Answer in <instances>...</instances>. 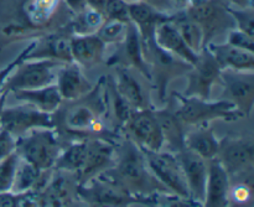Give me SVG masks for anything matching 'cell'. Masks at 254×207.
I'll return each mask as SVG.
<instances>
[{
	"mask_svg": "<svg viewBox=\"0 0 254 207\" xmlns=\"http://www.w3.org/2000/svg\"><path fill=\"white\" fill-rule=\"evenodd\" d=\"M101 175L134 196L169 193L150 171L144 151L127 138L116 146L113 165Z\"/></svg>",
	"mask_w": 254,
	"mask_h": 207,
	"instance_id": "6da1fadb",
	"label": "cell"
},
{
	"mask_svg": "<svg viewBox=\"0 0 254 207\" xmlns=\"http://www.w3.org/2000/svg\"><path fill=\"white\" fill-rule=\"evenodd\" d=\"M173 97L178 102L176 114L185 126H202L213 121L236 122L243 118V114L235 104L226 99L210 101L198 97H186L181 93H174Z\"/></svg>",
	"mask_w": 254,
	"mask_h": 207,
	"instance_id": "7a4b0ae2",
	"label": "cell"
},
{
	"mask_svg": "<svg viewBox=\"0 0 254 207\" xmlns=\"http://www.w3.org/2000/svg\"><path fill=\"white\" fill-rule=\"evenodd\" d=\"M62 149L61 137L56 128L34 129L16 138L15 151L39 170H52Z\"/></svg>",
	"mask_w": 254,
	"mask_h": 207,
	"instance_id": "3957f363",
	"label": "cell"
},
{
	"mask_svg": "<svg viewBox=\"0 0 254 207\" xmlns=\"http://www.w3.org/2000/svg\"><path fill=\"white\" fill-rule=\"evenodd\" d=\"M77 199L91 207H130L131 205L154 207L155 204L154 195L148 198L134 196L102 175L78 184Z\"/></svg>",
	"mask_w": 254,
	"mask_h": 207,
	"instance_id": "277c9868",
	"label": "cell"
},
{
	"mask_svg": "<svg viewBox=\"0 0 254 207\" xmlns=\"http://www.w3.org/2000/svg\"><path fill=\"white\" fill-rule=\"evenodd\" d=\"M216 159L236 181H253L254 143L251 138L226 137L220 140Z\"/></svg>",
	"mask_w": 254,
	"mask_h": 207,
	"instance_id": "5b68a950",
	"label": "cell"
},
{
	"mask_svg": "<svg viewBox=\"0 0 254 207\" xmlns=\"http://www.w3.org/2000/svg\"><path fill=\"white\" fill-rule=\"evenodd\" d=\"M64 64L52 60H25L7 78L4 91L36 89L55 83L56 72Z\"/></svg>",
	"mask_w": 254,
	"mask_h": 207,
	"instance_id": "8992f818",
	"label": "cell"
},
{
	"mask_svg": "<svg viewBox=\"0 0 254 207\" xmlns=\"http://www.w3.org/2000/svg\"><path fill=\"white\" fill-rule=\"evenodd\" d=\"M122 129L126 133V138L143 151L164 150L163 134L153 108L133 109Z\"/></svg>",
	"mask_w": 254,
	"mask_h": 207,
	"instance_id": "52a82bcc",
	"label": "cell"
},
{
	"mask_svg": "<svg viewBox=\"0 0 254 207\" xmlns=\"http://www.w3.org/2000/svg\"><path fill=\"white\" fill-rule=\"evenodd\" d=\"M1 128L15 138L24 136L34 129L56 128L55 114L45 113L26 103L4 107L1 112Z\"/></svg>",
	"mask_w": 254,
	"mask_h": 207,
	"instance_id": "ba28073f",
	"label": "cell"
},
{
	"mask_svg": "<svg viewBox=\"0 0 254 207\" xmlns=\"http://www.w3.org/2000/svg\"><path fill=\"white\" fill-rule=\"evenodd\" d=\"M223 0H207L197 6L184 10L191 20L202 29L205 46L221 34L235 29V22Z\"/></svg>",
	"mask_w": 254,
	"mask_h": 207,
	"instance_id": "9c48e42d",
	"label": "cell"
},
{
	"mask_svg": "<svg viewBox=\"0 0 254 207\" xmlns=\"http://www.w3.org/2000/svg\"><path fill=\"white\" fill-rule=\"evenodd\" d=\"M146 164L159 183L171 194L190 198L183 169L175 154L170 151H144Z\"/></svg>",
	"mask_w": 254,
	"mask_h": 207,
	"instance_id": "30bf717a",
	"label": "cell"
},
{
	"mask_svg": "<svg viewBox=\"0 0 254 207\" xmlns=\"http://www.w3.org/2000/svg\"><path fill=\"white\" fill-rule=\"evenodd\" d=\"M218 83L223 88L222 99L235 104L243 117H250L254 107V71L222 69Z\"/></svg>",
	"mask_w": 254,
	"mask_h": 207,
	"instance_id": "8fae6325",
	"label": "cell"
},
{
	"mask_svg": "<svg viewBox=\"0 0 254 207\" xmlns=\"http://www.w3.org/2000/svg\"><path fill=\"white\" fill-rule=\"evenodd\" d=\"M221 71L222 69L211 52L203 47L198 54L196 64L186 72L185 77L188 79V84L183 94L186 97L210 99L212 87L213 84L218 83Z\"/></svg>",
	"mask_w": 254,
	"mask_h": 207,
	"instance_id": "7c38bea8",
	"label": "cell"
},
{
	"mask_svg": "<svg viewBox=\"0 0 254 207\" xmlns=\"http://www.w3.org/2000/svg\"><path fill=\"white\" fill-rule=\"evenodd\" d=\"M108 65L135 69L146 81H151L150 67L144 56L140 35L135 25L129 22L124 39L118 44V51L108 60Z\"/></svg>",
	"mask_w": 254,
	"mask_h": 207,
	"instance_id": "4fadbf2b",
	"label": "cell"
},
{
	"mask_svg": "<svg viewBox=\"0 0 254 207\" xmlns=\"http://www.w3.org/2000/svg\"><path fill=\"white\" fill-rule=\"evenodd\" d=\"M86 161L82 170L77 174L78 184H83L108 170L114 163L116 145L111 140L99 137L87 138Z\"/></svg>",
	"mask_w": 254,
	"mask_h": 207,
	"instance_id": "5bb4252c",
	"label": "cell"
},
{
	"mask_svg": "<svg viewBox=\"0 0 254 207\" xmlns=\"http://www.w3.org/2000/svg\"><path fill=\"white\" fill-rule=\"evenodd\" d=\"M175 155L183 169L190 198L202 205L207 181V160L186 148L176 153Z\"/></svg>",
	"mask_w": 254,
	"mask_h": 207,
	"instance_id": "9a60e30c",
	"label": "cell"
},
{
	"mask_svg": "<svg viewBox=\"0 0 254 207\" xmlns=\"http://www.w3.org/2000/svg\"><path fill=\"white\" fill-rule=\"evenodd\" d=\"M153 113L160 127L164 139V148L176 154L185 148V124L176 114L174 98L166 101L163 108H153Z\"/></svg>",
	"mask_w": 254,
	"mask_h": 207,
	"instance_id": "2e32d148",
	"label": "cell"
},
{
	"mask_svg": "<svg viewBox=\"0 0 254 207\" xmlns=\"http://www.w3.org/2000/svg\"><path fill=\"white\" fill-rule=\"evenodd\" d=\"M55 84L62 99L67 102L83 98L94 87L86 77L83 69L74 62L64 64L57 69Z\"/></svg>",
	"mask_w": 254,
	"mask_h": 207,
	"instance_id": "e0dca14e",
	"label": "cell"
},
{
	"mask_svg": "<svg viewBox=\"0 0 254 207\" xmlns=\"http://www.w3.org/2000/svg\"><path fill=\"white\" fill-rule=\"evenodd\" d=\"M71 31L51 32L40 39H35V46L27 60H52V61L69 64L71 56Z\"/></svg>",
	"mask_w": 254,
	"mask_h": 207,
	"instance_id": "ac0fdd59",
	"label": "cell"
},
{
	"mask_svg": "<svg viewBox=\"0 0 254 207\" xmlns=\"http://www.w3.org/2000/svg\"><path fill=\"white\" fill-rule=\"evenodd\" d=\"M207 168L205 200L201 207H230V176L216 158L207 160Z\"/></svg>",
	"mask_w": 254,
	"mask_h": 207,
	"instance_id": "d6986e66",
	"label": "cell"
},
{
	"mask_svg": "<svg viewBox=\"0 0 254 207\" xmlns=\"http://www.w3.org/2000/svg\"><path fill=\"white\" fill-rule=\"evenodd\" d=\"M113 86L119 96L133 109L154 108L143 84L136 79L130 69L116 66V76L112 77Z\"/></svg>",
	"mask_w": 254,
	"mask_h": 207,
	"instance_id": "ffe728a7",
	"label": "cell"
},
{
	"mask_svg": "<svg viewBox=\"0 0 254 207\" xmlns=\"http://www.w3.org/2000/svg\"><path fill=\"white\" fill-rule=\"evenodd\" d=\"M154 40H155V44L161 50L178 57L181 61L186 62L191 66H193L197 61L198 55L195 54L185 44V41L181 37V35L179 34L178 29L173 24L171 19L158 25V27L155 29V34H154Z\"/></svg>",
	"mask_w": 254,
	"mask_h": 207,
	"instance_id": "44dd1931",
	"label": "cell"
},
{
	"mask_svg": "<svg viewBox=\"0 0 254 207\" xmlns=\"http://www.w3.org/2000/svg\"><path fill=\"white\" fill-rule=\"evenodd\" d=\"M106 45L96 34L72 35L71 56L72 62L81 69H91L104 60Z\"/></svg>",
	"mask_w": 254,
	"mask_h": 207,
	"instance_id": "7402d4cb",
	"label": "cell"
},
{
	"mask_svg": "<svg viewBox=\"0 0 254 207\" xmlns=\"http://www.w3.org/2000/svg\"><path fill=\"white\" fill-rule=\"evenodd\" d=\"M206 49L211 52L221 69L232 71H254V52L231 46L227 42H208Z\"/></svg>",
	"mask_w": 254,
	"mask_h": 207,
	"instance_id": "603a6c76",
	"label": "cell"
},
{
	"mask_svg": "<svg viewBox=\"0 0 254 207\" xmlns=\"http://www.w3.org/2000/svg\"><path fill=\"white\" fill-rule=\"evenodd\" d=\"M173 15H166L159 12L146 5L145 2L138 1L129 4V17L131 24L135 25L140 35L141 42H149L154 40L155 29L159 24L170 20Z\"/></svg>",
	"mask_w": 254,
	"mask_h": 207,
	"instance_id": "cb8c5ba5",
	"label": "cell"
},
{
	"mask_svg": "<svg viewBox=\"0 0 254 207\" xmlns=\"http://www.w3.org/2000/svg\"><path fill=\"white\" fill-rule=\"evenodd\" d=\"M10 94H12L20 103L30 104L39 111L50 114L56 113L64 102L55 83L36 89L11 92Z\"/></svg>",
	"mask_w": 254,
	"mask_h": 207,
	"instance_id": "d4e9b609",
	"label": "cell"
},
{
	"mask_svg": "<svg viewBox=\"0 0 254 207\" xmlns=\"http://www.w3.org/2000/svg\"><path fill=\"white\" fill-rule=\"evenodd\" d=\"M185 148L200 155L205 160H211L217 155L220 139L216 137L210 124L195 126V129L185 134Z\"/></svg>",
	"mask_w": 254,
	"mask_h": 207,
	"instance_id": "484cf974",
	"label": "cell"
},
{
	"mask_svg": "<svg viewBox=\"0 0 254 207\" xmlns=\"http://www.w3.org/2000/svg\"><path fill=\"white\" fill-rule=\"evenodd\" d=\"M52 170H39L27 161L20 158L17 164L16 173H15L14 183H12L11 193L24 194L30 190L41 191L52 175Z\"/></svg>",
	"mask_w": 254,
	"mask_h": 207,
	"instance_id": "4316f807",
	"label": "cell"
},
{
	"mask_svg": "<svg viewBox=\"0 0 254 207\" xmlns=\"http://www.w3.org/2000/svg\"><path fill=\"white\" fill-rule=\"evenodd\" d=\"M62 0H29L24 6L25 19L37 30L46 29L59 11Z\"/></svg>",
	"mask_w": 254,
	"mask_h": 207,
	"instance_id": "83f0119b",
	"label": "cell"
},
{
	"mask_svg": "<svg viewBox=\"0 0 254 207\" xmlns=\"http://www.w3.org/2000/svg\"><path fill=\"white\" fill-rule=\"evenodd\" d=\"M87 154V141L86 139H78L73 140L64 146L60 153L56 163H55V170L68 171V173L77 174L82 170L86 161Z\"/></svg>",
	"mask_w": 254,
	"mask_h": 207,
	"instance_id": "f1b7e54d",
	"label": "cell"
},
{
	"mask_svg": "<svg viewBox=\"0 0 254 207\" xmlns=\"http://www.w3.org/2000/svg\"><path fill=\"white\" fill-rule=\"evenodd\" d=\"M171 21H173V24L178 29L179 34L181 35L185 44L195 54H200L201 50L205 47V39H203L202 29L193 20H191L186 15L185 11H178L173 14Z\"/></svg>",
	"mask_w": 254,
	"mask_h": 207,
	"instance_id": "f546056e",
	"label": "cell"
},
{
	"mask_svg": "<svg viewBox=\"0 0 254 207\" xmlns=\"http://www.w3.org/2000/svg\"><path fill=\"white\" fill-rule=\"evenodd\" d=\"M104 20L106 19L99 10L87 6L83 11L73 15L68 29L72 35H92L98 31Z\"/></svg>",
	"mask_w": 254,
	"mask_h": 207,
	"instance_id": "4dcf8cb0",
	"label": "cell"
},
{
	"mask_svg": "<svg viewBox=\"0 0 254 207\" xmlns=\"http://www.w3.org/2000/svg\"><path fill=\"white\" fill-rule=\"evenodd\" d=\"M253 181L240 180L230 186L228 200L231 207H252Z\"/></svg>",
	"mask_w": 254,
	"mask_h": 207,
	"instance_id": "1f68e13d",
	"label": "cell"
},
{
	"mask_svg": "<svg viewBox=\"0 0 254 207\" xmlns=\"http://www.w3.org/2000/svg\"><path fill=\"white\" fill-rule=\"evenodd\" d=\"M127 26H128V24L116 21V20H104V22L99 27L98 31L96 32V35L106 46L113 44L118 45L126 36Z\"/></svg>",
	"mask_w": 254,
	"mask_h": 207,
	"instance_id": "d6a6232c",
	"label": "cell"
},
{
	"mask_svg": "<svg viewBox=\"0 0 254 207\" xmlns=\"http://www.w3.org/2000/svg\"><path fill=\"white\" fill-rule=\"evenodd\" d=\"M20 156L16 151L0 160V194L11 191Z\"/></svg>",
	"mask_w": 254,
	"mask_h": 207,
	"instance_id": "836d02e7",
	"label": "cell"
},
{
	"mask_svg": "<svg viewBox=\"0 0 254 207\" xmlns=\"http://www.w3.org/2000/svg\"><path fill=\"white\" fill-rule=\"evenodd\" d=\"M227 10L235 22V29L254 36V9L253 7H235L227 5Z\"/></svg>",
	"mask_w": 254,
	"mask_h": 207,
	"instance_id": "e575fe53",
	"label": "cell"
},
{
	"mask_svg": "<svg viewBox=\"0 0 254 207\" xmlns=\"http://www.w3.org/2000/svg\"><path fill=\"white\" fill-rule=\"evenodd\" d=\"M104 19L116 20V21L129 24V4L124 0H106L103 10H102Z\"/></svg>",
	"mask_w": 254,
	"mask_h": 207,
	"instance_id": "d590c367",
	"label": "cell"
},
{
	"mask_svg": "<svg viewBox=\"0 0 254 207\" xmlns=\"http://www.w3.org/2000/svg\"><path fill=\"white\" fill-rule=\"evenodd\" d=\"M154 207H201L192 199L181 198L171 193H159L154 195Z\"/></svg>",
	"mask_w": 254,
	"mask_h": 207,
	"instance_id": "8d00e7d4",
	"label": "cell"
},
{
	"mask_svg": "<svg viewBox=\"0 0 254 207\" xmlns=\"http://www.w3.org/2000/svg\"><path fill=\"white\" fill-rule=\"evenodd\" d=\"M34 46H35V40H32V41H30L29 44H27V46L25 47L24 50H21V52H20V54L17 55L14 60H11V61H10L6 66H4L2 69H0V93L4 91V87H5V84H6L7 78L11 76L12 72L15 71V69H16V67L19 66L21 62H24L25 60H27L30 52H31V50L34 49Z\"/></svg>",
	"mask_w": 254,
	"mask_h": 207,
	"instance_id": "74e56055",
	"label": "cell"
},
{
	"mask_svg": "<svg viewBox=\"0 0 254 207\" xmlns=\"http://www.w3.org/2000/svg\"><path fill=\"white\" fill-rule=\"evenodd\" d=\"M226 42L231 46L254 52V36H251V35L246 34V32L241 31L238 29H232L227 32Z\"/></svg>",
	"mask_w": 254,
	"mask_h": 207,
	"instance_id": "f35d334b",
	"label": "cell"
},
{
	"mask_svg": "<svg viewBox=\"0 0 254 207\" xmlns=\"http://www.w3.org/2000/svg\"><path fill=\"white\" fill-rule=\"evenodd\" d=\"M15 149H16V138L5 129H0V160L14 153Z\"/></svg>",
	"mask_w": 254,
	"mask_h": 207,
	"instance_id": "ab89813d",
	"label": "cell"
},
{
	"mask_svg": "<svg viewBox=\"0 0 254 207\" xmlns=\"http://www.w3.org/2000/svg\"><path fill=\"white\" fill-rule=\"evenodd\" d=\"M141 1L145 2L146 5L153 7V9L156 10V11L163 12V14H166V15L175 14V9H174L171 0H141Z\"/></svg>",
	"mask_w": 254,
	"mask_h": 207,
	"instance_id": "60d3db41",
	"label": "cell"
},
{
	"mask_svg": "<svg viewBox=\"0 0 254 207\" xmlns=\"http://www.w3.org/2000/svg\"><path fill=\"white\" fill-rule=\"evenodd\" d=\"M0 207H20V195L11 191L0 194Z\"/></svg>",
	"mask_w": 254,
	"mask_h": 207,
	"instance_id": "b9f144b4",
	"label": "cell"
},
{
	"mask_svg": "<svg viewBox=\"0 0 254 207\" xmlns=\"http://www.w3.org/2000/svg\"><path fill=\"white\" fill-rule=\"evenodd\" d=\"M62 1L64 2L67 9H68L73 15L83 11V10L88 6L86 0H62Z\"/></svg>",
	"mask_w": 254,
	"mask_h": 207,
	"instance_id": "7bdbcfd3",
	"label": "cell"
},
{
	"mask_svg": "<svg viewBox=\"0 0 254 207\" xmlns=\"http://www.w3.org/2000/svg\"><path fill=\"white\" fill-rule=\"evenodd\" d=\"M228 5L235 7H253V0H226Z\"/></svg>",
	"mask_w": 254,
	"mask_h": 207,
	"instance_id": "ee69618b",
	"label": "cell"
},
{
	"mask_svg": "<svg viewBox=\"0 0 254 207\" xmlns=\"http://www.w3.org/2000/svg\"><path fill=\"white\" fill-rule=\"evenodd\" d=\"M188 1L189 0H171L174 9H175V12L186 10V7H188Z\"/></svg>",
	"mask_w": 254,
	"mask_h": 207,
	"instance_id": "f6af8a7d",
	"label": "cell"
},
{
	"mask_svg": "<svg viewBox=\"0 0 254 207\" xmlns=\"http://www.w3.org/2000/svg\"><path fill=\"white\" fill-rule=\"evenodd\" d=\"M86 1H87V5H88L89 7H93V9L99 10V11L102 12L106 0H86Z\"/></svg>",
	"mask_w": 254,
	"mask_h": 207,
	"instance_id": "bcb514c9",
	"label": "cell"
},
{
	"mask_svg": "<svg viewBox=\"0 0 254 207\" xmlns=\"http://www.w3.org/2000/svg\"><path fill=\"white\" fill-rule=\"evenodd\" d=\"M9 96L10 94L7 91H2L0 93V129H1V112L4 109V107L6 106V99Z\"/></svg>",
	"mask_w": 254,
	"mask_h": 207,
	"instance_id": "7dc6e473",
	"label": "cell"
},
{
	"mask_svg": "<svg viewBox=\"0 0 254 207\" xmlns=\"http://www.w3.org/2000/svg\"><path fill=\"white\" fill-rule=\"evenodd\" d=\"M66 207H91V206H88L86 203H83L82 200H79V199H76V200L72 201V203L68 204Z\"/></svg>",
	"mask_w": 254,
	"mask_h": 207,
	"instance_id": "c3c4849f",
	"label": "cell"
},
{
	"mask_svg": "<svg viewBox=\"0 0 254 207\" xmlns=\"http://www.w3.org/2000/svg\"><path fill=\"white\" fill-rule=\"evenodd\" d=\"M126 2H128V4H133V2H138V1H141V0H124Z\"/></svg>",
	"mask_w": 254,
	"mask_h": 207,
	"instance_id": "681fc988",
	"label": "cell"
},
{
	"mask_svg": "<svg viewBox=\"0 0 254 207\" xmlns=\"http://www.w3.org/2000/svg\"><path fill=\"white\" fill-rule=\"evenodd\" d=\"M230 207H231V206H230Z\"/></svg>",
	"mask_w": 254,
	"mask_h": 207,
	"instance_id": "f907efd6",
	"label": "cell"
}]
</instances>
